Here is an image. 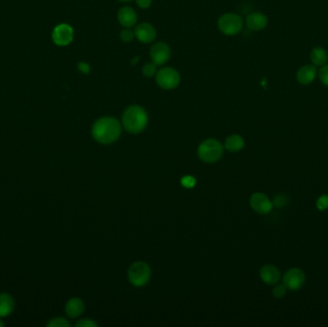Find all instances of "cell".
Returning a JSON list of instances; mask_svg holds the SVG:
<instances>
[{"label": "cell", "instance_id": "obj_1", "mask_svg": "<svg viewBox=\"0 0 328 327\" xmlns=\"http://www.w3.org/2000/svg\"><path fill=\"white\" fill-rule=\"evenodd\" d=\"M122 127L120 122L111 116H104L96 120L92 126L93 138L100 144L108 145L115 142L121 135Z\"/></svg>", "mask_w": 328, "mask_h": 327}, {"label": "cell", "instance_id": "obj_2", "mask_svg": "<svg viewBox=\"0 0 328 327\" xmlns=\"http://www.w3.org/2000/svg\"><path fill=\"white\" fill-rule=\"evenodd\" d=\"M148 115L145 109L134 105L125 109L122 116V124L125 130L130 134H139L147 126Z\"/></svg>", "mask_w": 328, "mask_h": 327}, {"label": "cell", "instance_id": "obj_3", "mask_svg": "<svg viewBox=\"0 0 328 327\" xmlns=\"http://www.w3.org/2000/svg\"><path fill=\"white\" fill-rule=\"evenodd\" d=\"M224 146L217 139L209 138L203 141L198 148V156L207 164H214L222 158Z\"/></svg>", "mask_w": 328, "mask_h": 327}, {"label": "cell", "instance_id": "obj_4", "mask_svg": "<svg viewBox=\"0 0 328 327\" xmlns=\"http://www.w3.org/2000/svg\"><path fill=\"white\" fill-rule=\"evenodd\" d=\"M151 274V268L146 262L136 261L130 266L128 271V278L132 285L135 287H142L149 282Z\"/></svg>", "mask_w": 328, "mask_h": 327}, {"label": "cell", "instance_id": "obj_5", "mask_svg": "<svg viewBox=\"0 0 328 327\" xmlns=\"http://www.w3.org/2000/svg\"><path fill=\"white\" fill-rule=\"evenodd\" d=\"M220 31L227 36H234L238 34L243 28L242 17L233 13H227L223 15L218 20Z\"/></svg>", "mask_w": 328, "mask_h": 327}, {"label": "cell", "instance_id": "obj_6", "mask_svg": "<svg viewBox=\"0 0 328 327\" xmlns=\"http://www.w3.org/2000/svg\"><path fill=\"white\" fill-rule=\"evenodd\" d=\"M157 83L164 89H176L179 82L180 76L179 73L172 67H164L157 73Z\"/></svg>", "mask_w": 328, "mask_h": 327}, {"label": "cell", "instance_id": "obj_7", "mask_svg": "<svg viewBox=\"0 0 328 327\" xmlns=\"http://www.w3.org/2000/svg\"><path fill=\"white\" fill-rule=\"evenodd\" d=\"M305 274L298 268H293L287 271L283 276V285L287 290L298 291L301 289L305 284Z\"/></svg>", "mask_w": 328, "mask_h": 327}, {"label": "cell", "instance_id": "obj_8", "mask_svg": "<svg viewBox=\"0 0 328 327\" xmlns=\"http://www.w3.org/2000/svg\"><path fill=\"white\" fill-rule=\"evenodd\" d=\"M73 35V28L66 23H61L53 29L52 40L55 45L59 46H66L72 42Z\"/></svg>", "mask_w": 328, "mask_h": 327}, {"label": "cell", "instance_id": "obj_9", "mask_svg": "<svg viewBox=\"0 0 328 327\" xmlns=\"http://www.w3.org/2000/svg\"><path fill=\"white\" fill-rule=\"evenodd\" d=\"M251 208L258 214H269L273 209V202L263 193H254L250 199Z\"/></svg>", "mask_w": 328, "mask_h": 327}, {"label": "cell", "instance_id": "obj_10", "mask_svg": "<svg viewBox=\"0 0 328 327\" xmlns=\"http://www.w3.org/2000/svg\"><path fill=\"white\" fill-rule=\"evenodd\" d=\"M150 56L153 62H155L157 65H162L169 60L171 57V50L167 44L160 42L152 46Z\"/></svg>", "mask_w": 328, "mask_h": 327}, {"label": "cell", "instance_id": "obj_11", "mask_svg": "<svg viewBox=\"0 0 328 327\" xmlns=\"http://www.w3.org/2000/svg\"><path fill=\"white\" fill-rule=\"evenodd\" d=\"M134 36L137 38V40L144 44L152 43L157 36V31L155 27L147 22H143L135 27L134 30Z\"/></svg>", "mask_w": 328, "mask_h": 327}, {"label": "cell", "instance_id": "obj_12", "mask_svg": "<svg viewBox=\"0 0 328 327\" xmlns=\"http://www.w3.org/2000/svg\"><path fill=\"white\" fill-rule=\"evenodd\" d=\"M246 23L251 30L259 31L267 26L268 18L264 14L260 12H253L248 15Z\"/></svg>", "mask_w": 328, "mask_h": 327}, {"label": "cell", "instance_id": "obj_13", "mask_svg": "<svg viewBox=\"0 0 328 327\" xmlns=\"http://www.w3.org/2000/svg\"><path fill=\"white\" fill-rule=\"evenodd\" d=\"M260 277L267 285H275L280 280L279 270L272 264L264 265L260 270Z\"/></svg>", "mask_w": 328, "mask_h": 327}, {"label": "cell", "instance_id": "obj_14", "mask_svg": "<svg viewBox=\"0 0 328 327\" xmlns=\"http://www.w3.org/2000/svg\"><path fill=\"white\" fill-rule=\"evenodd\" d=\"M117 19L124 27H132L137 21L136 12L131 7H123L117 13Z\"/></svg>", "mask_w": 328, "mask_h": 327}, {"label": "cell", "instance_id": "obj_15", "mask_svg": "<svg viewBox=\"0 0 328 327\" xmlns=\"http://www.w3.org/2000/svg\"><path fill=\"white\" fill-rule=\"evenodd\" d=\"M317 76V69L312 64H307L302 66L297 72V80L301 85L311 84Z\"/></svg>", "mask_w": 328, "mask_h": 327}, {"label": "cell", "instance_id": "obj_16", "mask_svg": "<svg viewBox=\"0 0 328 327\" xmlns=\"http://www.w3.org/2000/svg\"><path fill=\"white\" fill-rule=\"evenodd\" d=\"M64 309H65L66 315L69 318L75 319V318L80 317L83 314L85 310V304L82 299L78 297H73L66 302Z\"/></svg>", "mask_w": 328, "mask_h": 327}, {"label": "cell", "instance_id": "obj_17", "mask_svg": "<svg viewBox=\"0 0 328 327\" xmlns=\"http://www.w3.org/2000/svg\"><path fill=\"white\" fill-rule=\"evenodd\" d=\"M224 147L230 153H238L245 147V140L238 134H232L225 139Z\"/></svg>", "mask_w": 328, "mask_h": 327}, {"label": "cell", "instance_id": "obj_18", "mask_svg": "<svg viewBox=\"0 0 328 327\" xmlns=\"http://www.w3.org/2000/svg\"><path fill=\"white\" fill-rule=\"evenodd\" d=\"M15 307L13 297L6 293L0 294V318L9 316Z\"/></svg>", "mask_w": 328, "mask_h": 327}, {"label": "cell", "instance_id": "obj_19", "mask_svg": "<svg viewBox=\"0 0 328 327\" xmlns=\"http://www.w3.org/2000/svg\"><path fill=\"white\" fill-rule=\"evenodd\" d=\"M310 59L313 64L323 66L328 62V53L326 49L322 47H316L311 51Z\"/></svg>", "mask_w": 328, "mask_h": 327}, {"label": "cell", "instance_id": "obj_20", "mask_svg": "<svg viewBox=\"0 0 328 327\" xmlns=\"http://www.w3.org/2000/svg\"><path fill=\"white\" fill-rule=\"evenodd\" d=\"M142 72H143V75L147 78L153 77L157 72V64L155 62L146 63L142 68Z\"/></svg>", "mask_w": 328, "mask_h": 327}, {"label": "cell", "instance_id": "obj_21", "mask_svg": "<svg viewBox=\"0 0 328 327\" xmlns=\"http://www.w3.org/2000/svg\"><path fill=\"white\" fill-rule=\"evenodd\" d=\"M48 327H69L70 324L67 320L63 319V318H55L52 319L48 324H47Z\"/></svg>", "mask_w": 328, "mask_h": 327}, {"label": "cell", "instance_id": "obj_22", "mask_svg": "<svg viewBox=\"0 0 328 327\" xmlns=\"http://www.w3.org/2000/svg\"><path fill=\"white\" fill-rule=\"evenodd\" d=\"M196 178L192 176H184L180 179V183L185 188H193L196 185Z\"/></svg>", "mask_w": 328, "mask_h": 327}, {"label": "cell", "instance_id": "obj_23", "mask_svg": "<svg viewBox=\"0 0 328 327\" xmlns=\"http://www.w3.org/2000/svg\"><path fill=\"white\" fill-rule=\"evenodd\" d=\"M287 288L282 285H276L273 289V296L275 298H281L286 295Z\"/></svg>", "mask_w": 328, "mask_h": 327}, {"label": "cell", "instance_id": "obj_24", "mask_svg": "<svg viewBox=\"0 0 328 327\" xmlns=\"http://www.w3.org/2000/svg\"><path fill=\"white\" fill-rule=\"evenodd\" d=\"M288 204V199L285 195H277L273 198V205L277 208H283Z\"/></svg>", "mask_w": 328, "mask_h": 327}, {"label": "cell", "instance_id": "obj_25", "mask_svg": "<svg viewBox=\"0 0 328 327\" xmlns=\"http://www.w3.org/2000/svg\"><path fill=\"white\" fill-rule=\"evenodd\" d=\"M319 77H320V80L321 82L325 85L328 87V64H325L322 66V68L320 69V72H319Z\"/></svg>", "mask_w": 328, "mask_h": 327}, {"label": "cell", "instance_id": "obj_26", "mask_svg": "<svg viewBox=\"0 0 328 327\" xmlns=\"http://www.w3.org/2000/svg\"><path fill=\"white\" fill-rule=\"evenodd\" d=\"M317 208L321 211H325L328 208V196L323 195L317 201Z\"/></svg>", "mask_w": 328, "mask_h": 327}, {"label": "cell", "instance_id": "obj_27", "mask_svg": "<svg viewBox=\"0 0 328 327\" xmlns=\"http://www.w3.org/2000/svg\"><path fill=\"white\" fill-rule=\"evenodd\" d=\"M77 327H98V324L91 319H83L77 322Z\"/></svg>", "mask_w": 328, "mask_h": 327}, {"label": "cell", "instance_id": "obj_28", "mask_svg": "<svg viewBox=\"0 0 328 327\" xmlns=\"http://www.w3.org/2000/svg\"><path fill=\"white\" fill-rule=\"evenodd\" d=\"M134 32L129 30V29H125L121 32L120 34V38L121 40L124 42V43H130L133 41L134 39Z\"/></svg>", "mask_w": 328, "mask_h": 327}, {"label": "cell", "instance_id": "obj_29", "mask_svg": "<svg viewBox=\"0 0 328 327\" xmlns=\"http://www.w3.org/2000/svg\"><path fill=\"white\" fill-rule=\"evenodd\" d=\"M153 0H136L137 5L142 9H147L152 5Z\"/></svg>", "mask_w": 328, "mask_h": 327}, {"label": "cell", "instance_id": "obj_30", "mask_svg": "<svg viewBox=\"0 0 328 327\" xmlns=\"http://www.w3.org/2000/svg\"><path fill=\"white\" fill-rule=\"evenodd\" d=\"M78 68L83 73H89V70H90L89 65L88 63H86V62H80L79 65H78Z\"/></svg>", "mask_w": 328, "mask_h": 327}, {"label": "cell", "instance_id": "obj_31", "mask_svg": "<svg viewBox=\"0 0 328 327\" xmlns=\"http://www.w3.org/2000/svg\"><path fill=\"white\" fill-rule=\"evenodd\" d=\"M118 1H120V2H130L132 0H118Z\"/></svg>", "mask_w": 328, "mask_h": 327}, {"label": "cell", "instance_id": "obj_32", "mask_svg": "<svg viewBox=\"0 0 328 327\" xmlns=\"http://www.w3.org/2000/svg\"><path fill=\"white\" fill-rule=\"evenodd\" d=\"M4 327V324H3V322L0 320V327Z\"/></svg>", "mask_w": 328, "mask_h": 327}]
</instances>
